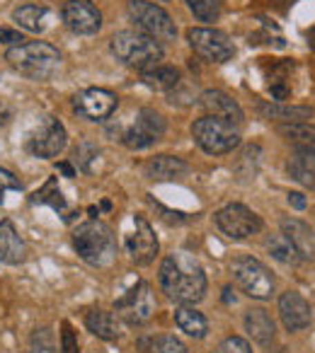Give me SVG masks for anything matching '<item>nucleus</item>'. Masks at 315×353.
<instances>
[{
	"label": "nucleus",
	"mask_w": 315,
	"mask_h": 353,
	"mask_svg": "<svg viewBox=\"0 0 315 353\" xmlns=\"http://www.w3.org/2000/svg\"><path fill=\"white\" fill-rule=\"evenodd\" d=\"M189 170V165L180 157H173V155H158V157H151L143 167L148 179H155V182H170V179H178L182 176L184 172Z\"/></svg>",
	"instance_id": "aec40b11"
},
{
	"label": "nucleus",
	"mask_w": 315,
	"mask_h": 353,
	"mask_svg": "<svg viewBox=\"0 0 315 353\" xmlns=\"http://www.w3.org/2000/svg\"><path fill=\"white\" fill-rule=\"evenodd\" d=\"M61 348L64 353H78V341H75V332L68 322L61 324Z\"/></svg>",
	"instance_id": "c9c22d12"
},
{
	"label": "nucleus",
	"mask_w": 315,
	"mask_h": 353,
	"mask_svg": "<svg viewBox=\"0 0 315 353\" xmlns=\"http://www.w3.org/2000/svg\"><path fill=\"white\" fill-rule=\"evenodd\" d=\"M0 41L3 44H22V34L20 32H12V30H6V27H0Z\"/></svg>",
	"instance_id": "4c0bfd02"
},
{
	"label": "nucleus",
	"mask_w": 315,
	"mask_h": 353,
	"mask_svg": "<svg viewBox=\"0 0 315 353\" xmlns=\"http://www.w3.org/2000/svg\"><path fill=\"white\" fill-rule=\"evenodd\" d=\"M151 206L155 208V211L163 213V221L175 223V225H180V223L187 221V216H184V213H180V211H168V208H163V206H160V203H155V201H151Z\"/></svg>",
	"instance_id": "e433bc0d"
},
{
	"label": "nucleus",
	"mask_w": 315,
	"mask_h": 353,
	"mask_svg": "<svg viewBox=\"0 0 315 353\" xmlns=\"http://www.w3.org/2000/svg\"><path fill=\"white\" fill-rule=\"evenodd\" d=\"M289 174L308 189H315V152L296 150L289 157Z\"/></svg>",
	"instance_id": "4be33fe9"
},
{
	"label": "nucleus",
	"mask_w": 315,
	"mask_h": 353,
	"mask_svg": "<svg viewBox=\"0 0 315 353\" xmlns=\"http://www.w3.org/2000/svg\"><path fill=\"white\" fill-rule=\"evenodd\" d=\"M289 3H291V0H289Z\"/></svg>",
	"instance_id": "c03bdc74"
},
{
	"label": "nucleus",
	"mask_w": 315,
	"mask_h": 353,
	"mask_svg": "<svg viewBox=\"0 0 315 353\" xmlns=\"http://www.w3.org/2000/svg\"><path fill=\"white\" fill-rule=\"evenodd\" d=\"M59 172H64L66 176H75V170L68 165V162H59Z\"/></svg>",
	"instance_id": "a19ab883"
},
{
	"label": "nucleus",
	"mask_w": 315,
	"mask_h": 353,
	"mask_svg": "<svg viewBox=\"0 0 315 353\" xmlns=\"http://www.w3.org/2000/svg\"><path fill=\"white\" fill-rule=\"evenodd\" d=\"M27 148H30L32 155L37 157H56L61 150L66 148V128L59 119L54 117H41L39 126L35 128V133L27 141Z\"/></svg>",
	"instance_id": "9b49d317"
},
{
	"label": "nucleus",
	"mask_w": 315,
	"mask_h": 353,
	"mask_svg": "<svg viewBox=\"0 0 315 353\" xmlns=\"http://www.w3.org/2000/svg\"><path fill=\"white\" fill-rule=\"evenodd\" d=\"M158 281L163 293L175 303L194 305L207 295V274L202 264L187 252H175L165 256Z\"/></svg>",
	"instance_id": "f257e3e1"
},
{
	"label": "nucleus",
	"mask_w": 315,
	"mask_h": 353,
	"mask_svg": "<svg viewBox=\"0 0 315 353\" xmlns=\"http://www.w3.org/2000/svg\"><path fill=\"white\" fill-rule=\"evenodd\" d=\"M99 150L93 145V143H80L78 150H75V157H78V165L83 167L85 172H90V162L97 160Z\"/></svg>",
	"instance_id": "2f4dec72"
},
{
	"label": "nucleus",
	"mask_w": 315,
	"mask_h": 353,
	"mask_svg": "<svg viewBox=\"0 0 315 353\" xmlns=\"http://www.w3.org/2000/svg\"><path fill=\"white\" fill-rule=\"evenodd\" d=\"M15 22L27 32H41L46 30V20H49V10L44 6H22L12 12Z\"/></svg>",
	"instance_id": "bb28decb"
},
{
	"label": "nucleus",
	"mask_w": 315,
	"mask_h": 353,
	"mask_svg": "<svg viewBox=\"0 0 315 353\" xmlns=\"http://www.w3.org/2000/svg\"><path fill=\"white\" fill-rule=\"evenodd\" d=\"M8 63L20 75L32 80H49L59 70L61 56L46 41H30V44H17L6 54Z\"/></svg>",
	"instance_id": "7ed1b4c3"
},
{
	"label": "nucleus",
	"mask_w": 315,
	"mask_h": 353,
	"mask_svg": "<svg viewBox=\"0 0 315 353\" xmlns=\"http://www.w3.org/2000/svg\"><path fill=\"white\" fill-rule=\"evenodd\" d=\"M158 353H187V348H184V343L180 341V339H175V336H160L158 339Z\"/></svg>",
	"instance_id": "f704fd0d"
},
{
	"label": "nucleus",
	"mask_w": 315,
	"mask_h": 353,
	"mask_svg": "<svg viewBox=\"0 0 315 353\" xmlns=\"http://www.w3.org/2000/svg\"><path fill=\"white\" fill-rule=\"evenodd\" d=\"M128 17L136 22V27L155 41H175L178 30L175 22L163 8L146 3V0H128Z\"/></svg>",
	"instance_id": "0eeeda50"
},
{
	"label": "nucleus",
	"mask_w": 315,
	"mask_h": 353,
	"mask_svg": "<svg viewBox=\"0 0 315 353\" xmlns=\"http://www.w3.org/2000/svg\"><path fill=\"white\" fill-rule=\"evenodd\" d=\"M61 17L75 34H95L102 27V15L88 0H68L61 10Z\"/></svg>",
	"instance_id": "4468645a"
},
{
	"label": "nucleus",
	"mask_w": 315,
	"mask_h": 353,
	"mask_svg": "<svg viewBox=\"0 0 315 353\" xmlns=\"http://www.w3.org/2000/svg\"><path fill=\"white\" fill-rule=\"evenodd\" d=\"M199 104L204 107L207 117L221 119V121H228V123H240L242 121L240 104H238L231 94L221 92V90H207V92H202Z\"/></svg>",
	"instance_id": "f3484780"
},
{
	"label": "nucleus",
	"mask_w": 315,
	"mask_h": 353,
	"mask_svg": "<svg viewBox=\"0 0 315 353\" xmlns=\"http://www.w3.org/2000/svg\"><path fill=\"white\" fill-rule=\"evenodd\" d=\"M269 92H271V99H279V102H284V99L291 97V90L286 88L284 83H274L269 88Z\"/></svg>",
	"instance_id": "58836bf2"
},
{
	"label": "nucleus",
	"mask_w": 315,
	"mask_h": 353,
	"mask_svg": "<svg viewBox=\"0 0 315 353\" xmlns=\"http://www.w3.org/2000/svg\"><path fill=\"white\" fill-rule=\"evenodd\" d=\"M245 329L257 343H262V346H267V343L274 341V334H276L274 322H271V317L265 312V310H260V307L247 310L245 312Z\"/></svg>",
	"instance_id": "412c9836"
},
{
	"label": "nucleus",
	"mask_w": 315,
	"mask_h": 353,
	"mask_svg": "<svg viewBox=\"0 0 315 353\" xmlns=\"http://www.w3.org/2000/svg\"><path fill=\"white\" fill-rule=\"evenodd\" d=\"M289 203L296 208V211H303V208H305V196H303V194H298V192H291L289 194Z\"/></svg>",
	"instance_id": "ea45409f"
},
{
	"label": "nucleus",
	"mask_w": 315,
	"mask_h": 353,
	"mask_svg": "<svg viewBox=\"0 0 315 353\" xmlns=\"http://www.w3.org/2000/svg\"><path fill=\"white\" fill-rule=\"evenodd\" d=\"M281 235L291 242L296 254L303 261L315 259V235L308 223L298 221V218H284V221H281Z\"/></svg>",
	"instance_id": "a211bd4d"
},
{
	"label": "nucleus",
	"mask_w": 315,
	"mask_h": 353,
	"mask_svg": "<svg viewBox=\"0 0 315 353\" xmlns=\"http://www.w3.org/2000/svg\"><path fill=\"white\" fill-rule=\"evenodd\" d=\"M85 327H88L95 336L107 339V341H112V339L119 336L117 319H114L109 312H104V310H93V312H88V317H85Z\"/></svg>",
	"instance_id": "cd10ccee"
},
{
	"label": "nucleus",
	"mask_w": 315,
	"mask_h": 353,
	"mask_svg": "<svg viewBox=\"0 0 315 353\" xmlns=\"http://www.w3.org/2000/svg\"><path fill=\"white\" fill-rule=\"evenodd\" d=\"M189 10L194 12V17H199L202 22H213L218 20V0H187Z\"/></svg>",
	"instance_id": "c756f323"
},
{
	"label": "nucleus",
	"mask_w": 315,
	"mask_h": 353,
	"mask_svg": "<svg viewBox=\"0 0 315 353\" xmlns=\"http://www.w3.org/2000/svg\"><path fill=\"white\" fill-rule=\"evenodd\" d=\"M27 256L25 240L17 235L15 225L10 221H0V261L15 266L22 264Z\"/></svg>",
	"instance_id": "6ab92c4d"
},
{
	"label": "nucleus",
	"mask_w": 315,
	"mask_h": 353,
	"mask_svg": "<svg viewBox=\"0 0 315 353\" xmlns=\"http://www.w3.org/2000/svg\"><path fill=\"white\" fill-rule=\"evenodd\" d=\"M218 353H252L250 343L240 336H228L226 341L218 346Z\"/></svg>",
	"instance_id": "72a5a7b5"
},
{
	"label": "nucleus",
	"mask_w": 315,
	"mask_h": 353,
	"mask_svg": "<svg viewBox=\"0 0 315 353\" xmlns=\"http://www.w3.org/2000/svg\"><path fill=\"white\" fill-rule=\"evenodd\" d=\"M133 228H136V230L126 237V250L138 266H146V264H151L158 254L155 232H153V228L148 225L146 218H141V216L133 218Z\"/></svg>",
	"instance_id": "2eb2a0df"
},
{
	"label": "nucleus",
	"mask_w": 315,
	"mask_h": 353,
	"mask_svg": "<svg viewBox=\"0 0 315 353\" xmlns=\"http://www.w3.org/2000/svg\"><path fill=\"white\" fill-rule=\"evenodd\" d=\"M279 133L289 143H294L296 150L315 152V126L313 123H284V126H279Z\"/></svg>",
	"instance_id": "b1692460"
},
{
	"label": "nucleus",
	"mask_w": 315,
	"mask_h": 353,
	"mask_svg": "<svg viewBox=\"0 0 315 353\" xmlns=\"http://www.w3.org/2000/svg\"><path fill=\"white\" fill-rule=\"evenodd\" d=\"M189 46L194 49V54L202 56L204 61L211 63H226L236 56V46L228 39V34L218 30H207V27H194L187 32Z\"/></svg>",
	"instance_id": "6e6552de"
},
{
	"label": "nucleus",
	"mask_w": 315,
	"mask_h": 353,
	"mask_svg": "<svg viewBox=\"0 0 315 353\" xmlns=\"http://www.w3.org/2000/svg\"><path fill=\"white\" fill-rule=\"evenodd\" d=\"M192 138L209 155H226V152L236 150L238 143H240V133L233 123L213 117L197 119L192 123Z\"/></svg>",
	"instance_id": "39448f33"
},
{
	"label": "nucleus",
	"mask_w": 315,
	"mask_h": 353,
	"mask_svg": "<svg viewBox=\"0 0 315 353\" xmlns=\"http://www.w3.org/2000/svg\"><path fill=\"white\" fill-rule=\"evenodd\" d=\"M165 133V119L153 109H141L136 123L124 133V145L131 150H141L158 141Z\"/></svg>",
	"instance_id": "f8f14e48"
},
{
	"label": "nucleus",
	"mask_w": 315,
	"mask_h": 353,
	"mask_svg": "<svg viewBox=\"0 0 315 353\" xmlns=\"http://www.w3.org/2000/svg\"><path fill=\"white\" fill-rule=\"evenodd\" d=\"M231 274L236 283L245 290L250 298L267 300L274 293V276L271 271L255 256H238L231 264Z\"/></svg>",
	"instance_id": "423d86ee"
},
{
	"label": "nucleus",
	"mask_w": 315,
	"mask_h": 353,
	"mask_svg": "<svg viewBox=\"0 0 315 353\" xmlns=\"http://www.w3.org/2000/svg\"><path fill=\"white\" fill-rule=\"evenodd\" d=\"M20 189H22L20 179H17L12 172L0 170V203H3V199H6L8 192H20Z\"/></svg>",
	"instance_id": "473e14b6"
},
{
	"label": "nucleus",
	"mask_w": 315,
	"mask_h": 353,
	"mask_svg": "<svg viewBox=\"0 0 315 353\" xmlns=\"http://www.w3.org/2000/svg\"><path fill=\"white\" fill-rule=\"evenodd\" d=\"M143 83L153 90H173L180 85V70L173 65H153L143 70Z\"/></svg>",
	"instance_id": "a878e982"
},
{
	"label": "nucleus",
	"mask_w": 315,
	"mask_h": 353,
	"mask_svg": "<svg viewBox=\"0 0 315 353\" xmlns=\"http://www.w3.org/2000/svg\"><path fill=\"white\" fill-rule=\"evenodd\" d=\"M155 295H153L151 283L138 281L133 288H128L124 293V298H119L114 303V310L126 319L128 324H146L155 312Z\"/></svg>",
	"instance_id": "9d476101"
},
{
	"label": "nucleus",
	"mask_w": 315,
	"mask_h": 353,
	"mask_svg": "<svg viewBox=\"0 0 315 353\" xmlns=\"http://www.w3.org/2000/svg\"><path fill=\"white\" fill-rule=\"evenodd\" d=\"M279 314H281V322L289 332H300L310 324V305L305 303V298L296 290H286L284 295L279 298Z\"/></svg>",
	"instance_id": "dca6fc26"
},
{
	"label": "nucleus",
	"mask_w": 315,
	"mask_h": 353,
	"mask_svg": "<svg viewBox=\"0 0 315 353\" xmlns=\"http://www.w3.org/2000/svg\"><path fill=\"white\" fill-rule=\"evenodd\" d=\"M308 44H310V49L315 51V27H313V30L308 32Z\"/></svg>",
	"instance_id": "37998d69"
},
{
	"label": "nucleus",
	"mask_w": 315,
	"mask_h": 353,
	"mask_svg": "<svg viewBox=\"0 0 315 353\" xmlns=\"http://www.w3.org/2000/svg\"><path fill=\"white\" fill-rule=\"evenodd\" d=\"M112 54L128 68L148 70L163 59V46L143 32H117L112 37Z\"/></svg>",
	"instance_id": "20e7f679"
},
{
	"label": "nucleus",
	"mask_w": 315,
	"mask_h": 353,
	"mask_svg": "<svg viewBox=\"0 0 315 353\" xmlns=\"http://www.w3.org/2000/svg\"><path fill=\"white\" fill-rule=\"evenodd\" d=\"M223 303H236V295H233V290L231 288H223Z\"/></svg>",
	"instance_id": "79ce46f5"
},
{
	"label": "nucleus",
	"mask_w": 315,
	"mask_h": 353,
	"mask_svg": "<svg viewBox=\"0 0 315 353\" xmlns=\"http://www.w3.org/2000/svg\"><path fill=\"white\" fill-rule=\"evenodd\" d=\"M73 107L80 117L90 119V121H104V119L112 117L114 109H117V94L102 88H90L75 94Z\"/></svg>",
	"instance_id": "ddd939ff"
},
{
	"label": "nucleus",
	"mask_w": 315,
	"mask_h": 353,
	"mask_svg": "<svg viewBox=\"0 0 315 353\" xmlns=\"http://www.w3.org/2000/svg\"><path fill=\"white\" fill-rule=\"evenodd\" d=\"M262 114L267 119H274V121L284 123H305V119L313 117V109L310 107H296V104H262Z\"/></svg>",
	"instance_id": "5701e85b"
},
{
	"label": "nucleus",
	"mask_w": 315,
	"mask_h": 353,
	"mask_svg": "<svg viewBox=\"0 0 315 353\" xmlns=\"http://www.w3.org/2000/svg\"><path fill=\"white\" fill-rule=\"evenodd\" d=\"M213 221H216L218 230L231 240H247L262 230V218L242 203H231V206L221 208Z\"/></svg>",
	"instance_id": "1a4fd4ad"
},
{
	"label": "nucleus",
	"mask_w": 315,
	"mask_h": 353,
	"mask_svg": "<svg viewBox=\"0 0 315 353\" xmlns=\"http://www.w3.org/2000/svg\"><path fill=\"white\" fill-rule=\"evenodd\" d=\"M267 250H269V254L274 256L276 261H281V264L286 266H296L300 261V256L296 254V250L291 247V242L286 240L284 235H274L267 240Z\"/></svg>",
	"instance_id": "c85d7f7f"
},
{
	"label": "nucleus",
	"mask_w": 315,
	"mask_h": 353,
	"mask_svg": "<svg viewBox=\"0 0 315 353\" xmlns=\"http://www.w3.org/2000/svg\"><path fill=\"white\" fill-rule=\"evenodd\" d=\"M32 201H35V203H49V206H54L56 211L66 206L61 192H59V189H54V182H49L44 189H41V192H37L35 196H32Z\"/></svg>",
	"instance_id": "7c9ffc66"
},
{
	"label": "nucleus",
	"mask_w": 315,
	"mask_h": 353,
	"mask_svg": "<svg viewBox=\"0 0 315 353\" xmlns=\"http://www.w3.org/2000/svg\"><path fill=\"white\" fill-rule=\"evenodd\" d=\"M73 247L80 259L97 269H104L117 259V240H114L112 228L99 221L83 223L73 232Z\"/></svg>",
	"instance_id": "f03ea898"
},
{
	"label": "nucleus",
	"mask_w": 315,
	"mask_h": 353,
	"mask_svg": "<svg viewBox=\"0 0 315 353\" xmlns=\"http://www.w3.org/2000/svg\"><path fill=\"white\" fill-rule=\"evenodd\" d=\"M175 324L192 339H204L209 332L207 317H204L202 312H197L194 307H180L178 312H175Z\"/></svg>",
	"instance_id": "393cba45"
}]
</instances>
